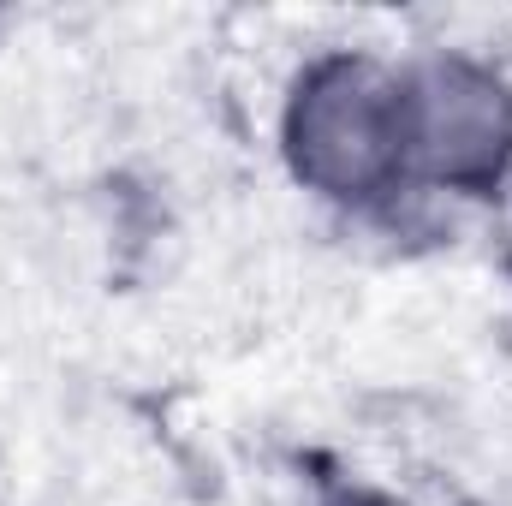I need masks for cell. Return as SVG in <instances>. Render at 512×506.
I'll return each mask as SVG.
<instances>
[{
    "mask_svg": "<svg viewBox=\"0 0 512 506\" xmlns=\"http://www.w3.org/2000/svg\"><path fill=\"white\" fill-rule=\"evenodd\" d=\"M286 161L292 173L346 209H370L411 179L405 84L370 54H322L286 96Z\"/></svg>",
    "mask_w": 512,
    "mask_h": 506,
    "instance_id": "1",
    "label": "cell"
},
{
    "mask_svg": "<svg viewBox=\"0 0 512 506\" xmlns=\"http://www.w3.org/2000/svg\"><path fill=\"white\" fill-rule=\"evenodd\" d=\"M411 179L489 197L512 167V90L471 54H429L399 72Z\"/></svg>",
    "mask_w": 512,
    "mask_h": 506,
    "instance_id": "2",
    "label": "cell"
}]
</instances>
